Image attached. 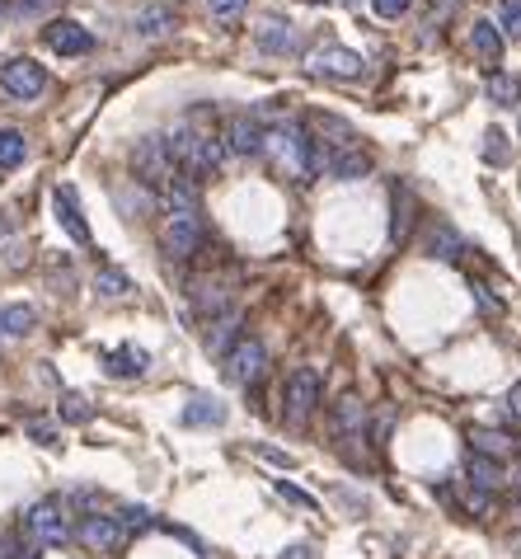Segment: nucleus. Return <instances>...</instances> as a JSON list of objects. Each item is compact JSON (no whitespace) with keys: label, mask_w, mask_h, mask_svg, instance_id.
I'll return each instance as SVG.
<instances>
[{"label":"nucleus","mask_w":521,"mask_h":559,"mask_svg":"<svg viewBox=\"0 0 521 559\" xmlns=\"http://www.w3.org/2000/svg\"><path fill=\"white\" fill-rule=\"evenodd\" d=\"M263 151H268L277 170L287 174V179H296V184L320 179V156H315V141H310V132H301L296 123L263 132Z\"/></svg>","instance_id":"nucleus-1"},{"label":"nucleus","mask_w":521,"mask_h":559,"mask_svg":"<svg viewBox=\"0 0 521 559\" xmlns=\"http://www.w3.org/2000/svg\"><path fill=\"white\" fill-rule=\"evenodd\" d=\"M324 400V376L320 367H296V372H287V381H282V414L292 423H306L315 409H320Z\"/></svg>","instance_id":"nucleus-2"},{"label":"nucleus","mask_w":521,"mask_h":559,"mask_svg":"<svg viewBox=\"0 0 521 559\" xmlns=\"http://www.w3.org/2000/svg\"><path fill=\"white\" fill-rule=\"evenodd\" d=\"M202 240H207V231H202L198 207H169L165 231H160V245H165L169 259H193L202 249Z\"/></svg>","instance_id":"nucleus-3"},{"label":"nucleus","mask_w":521,"mask_h":559,"mask_svg":"<svg viewBox=\"0 0 521 559\" xmlns=\"http://www.w3.org/2000/svg\"><path fill=\"white\" fill-rule=\"evenodd\" d=\"M263 367H268V348H263L259 339L240 334V339L226 348V376L235 381V386H259Z\"/></svg>","instance_id":"nucleus-4"},{"label":"nucleus","mask_w":521,"mask_h":559,"mask_svg":"<svg viewBox=\"0 0 521 559\" xmlns=\"http://www.w3.org/2000/svg\"><path fill=\"white\" fill-rule=\"evenodd\" d=\"M24 527H29V541H38V545H66L71 541V522H66L62 498L33 503L29 517H24Z\"/></svg>","instance_id":"nucleus-5"},{"label":"nucleus","mask_w":521,"mask_h":559,"mask_svg":"<svg viewBox=\"0 0 521 559\" xmlns=\"http://www.w3.org/2000/svg\"><path fill=\"white\" fill-rule=\"evenodd\" d=\"M132 165H137V174L146 179V184H169V179L179 174L174 151H169L165 137H141L137 151H132Z\"/></svg>","instance_id":"nucleus-6"},{"label":"nucleus","mask_w":521,"mask_h":559,"mask_svg":"<svg viewBox=\"0 0 521 559\" xmlns=\"http://www.w3.org/2000/svg\"><path fill=\"white\" fill-rule=\"evenodd\" d=\"M0 85H5L10 99H38L47 90V71L33 57H10L0 66Z\"/></svg>","instance_id":"nucleus-7"},{"label":"nucleus","mask_w":521,"mask_h":559,"mask_svg":"<svg viewBox=\"0 0 521 559\" xmlns=\"http://www.w3.org/2000/svg\"><path fill=\"white\" fill-rule=\"evenodd\" d=\"M80 541L90 545V550H99V555H118V550H127L132 531H127L123 522H118V517L90 513L85 522H80Z\"/></svg>","instance_id":"nucleus-8"},{"label":"nucleus","mask_w":521,"mask_h":559,"mask_svg":"<svg viewBox=\"0 0 521 559\" xmlns=\"http://www.w3.org/2000/svg\"><path fill=\"white\" fill-rule=\"evenodd\" d=\"M310 71L315 76H334V80H357L367 71V62L357 57L353 47H338V43H324L310 52Z\"/></svg>","instance_id":"nucleus-9"},{"label":"nucleus","mask_w":521,"mask_h":559,"mask_svg":"<svg viewBox=\"0 0 521 559\" xmlns=\"http://www.w3.org/2000/svg\"><path fill=\"white\" fill-rule=\"evenodd\" d=\"M43 43L52 47V52H62V57H85L94 47V33L85 29V24H76V19H52L43 29Z\"/></svg>","instance_id":"nucleus-10"},{"label":"nucleus","mask_w":521,"mask_h":559,"mask_svg":"<svg viewBox=\"0 0 521 559\" xmlns=\"http://www.w3.org/2000/svg\"><path fill=\"white\" fill-rule=\"evenodd\" d=\"M52 212H57L62 231L71 235L76 245H90V226H85V212H80V202H76V188H71V184L52 188Z\"/></svg>","instance_id":"nucleus-11"},{"label":"nucleus","mask_w":521,"mask_h":559,"mask_svg":"<svg viewBox=\"0 0 521 559\" xmlns=\"http://www.w3.org/2000/svg\"><path fill=\"white\" fill-rule=\"evenodd\" d=\"M226 151H235V156H259L263 151V127L249 118V113H235L226 123Z\"/></svg>","instance_id":"nucleus-12"},{"label":"nucleus","mask_w":521,"mask_h":559,"mask_svg":"<svg viewBox=\"0 0 521 559\" xmlns=\"http://www.w3.org/2000/svg\"><path fill=\"white\" fill-rule=\"evenodd\" d=\"M151 367V353L137 348V343H123V348H108L104 353V372L118 376V381H132V376H146Z\"/></svg>","instance_id":"nucleus-13"},{"label":"nucleus","mask_w":521,"mask_h":559,"mask_svg":"<svg viewBox=\"0 0 521 559\" xmlns=\"http://www.w3.org/2000/svg\"><path fill=\"white\" fill-rule=\"evenodd\" d=\"M320 174H329V179H343V184H353V179L371 174V156L362 151V146H353V151H338V156H324L320 160Z\"/></svg>","instance_id":"nucleus-14"},{"label":"nucleus","mask_w":521,"mask_h":559,"mask_svg":"<svg viewBox=\"0 0 521 559\" xmlns=\"http://www.w3.org/2000/svg\"><path fill=\"white\" fill-rule=\"evenodd\" d=\"M230 419V409L221 400H212V395H198V400L184 404V414H179V423L184 428H221V423Z\"/></svg>","instance_id":"nucleus-15"},{"label":"nucleus","mask_w":521,"mask_h":559,"mask_svg":"<svg viewBox=\"0 0 521 559\" xmlns=\"http://www.w3.org/2000/svg\"><path fill=\"white\" fill-rule=\"evenodd\" d=\"M362 428H367V404L357 400V395H343V400L334 404V433L343 437V442H357Z\"/></svg>","instance_id":"nucleus-16"},{"label":"nucleus","mask_w":521,"mask_h":559,"mask_svg":"<svg viewBox=\"0 0 521 559\" xmlns=\"http://www.w3.org/2000/svg\"><path fill=\"white\" fill-rule=\"evenodd\" d=\"M470 47H475L479 62L498 66L503 62V29H498L493 19H475V29H470Z\"/></svg>","instance_id":"nucleus-17"},{"label":"nucleus","mask_w":521,"mask_h":559,"mask_svg":"<svg viewBox=\"0 0 521 559\" xmlns=\"http://www.w3.org/2000/svg\"><path fill=\"white\" fill-rule=\"evenodd\" d=\"M465 480H470V489H484V494H493V489L507 480V475H503V461H489V456H475V451H470V461H465Z\"/></svg>","instance_id":"nucleus-18"},{"label":"nucleus","mask_w":521,"mask_h":559,"mask_svg":"<svg viewBox=\"0 0 521 559\" xmlns=\"http://www.w3.org/2000/svg\"><path fill=\"white\" fill-rule=\"evenodd\" d=\"M470 447H475V456L503 461V456H512V451H517V437L493 433V428H470Z\"/></svg>","instance_id":"nucleus-19"},{"label":"nucleus","mask_w":521,"mask_h":559,"mask_svg":"<svg viewBox=\"0 0 521 559\" xmlns=\"http://www.w3.org/2000/svg\"><path fill=\"white\" fill-rule=\"evenodd\" d=\"M38 325L33 306H0V339H29Z\"/></svg>","instance_id":"nucleus-20"},{"label":"nucleus","mask_w":521,"mask_h":559,"mask_svg":"<svg viewBox=\"0 0 521 559\" xmlns=\"http://www.w3.org/2000/svg\"><path fill=\"white\" fill-rule=\"evenodd\" d=\"M296 43H301V38H296V29H292V24H282V19H268V24L259 29V47H263V52L287 57V52H296Z\"/></svg>","instance_id":"nucleus-21"},{"label":"nucleus","mask_w":521,"mask_h":559,"mask_svg":"<svg viewBox=\"0 0 521 559\" xmlns=\"http://www.w3.org/2000/svg\"><path fill=\"white\" fill-rule=\"evenodd\" d=\"M24 156H29V141H24V132H15V127H0V170H19V165H24Z\"/></svg>","instance_id":"nucleus-22"},{"label":"nucleus","mask_w":521,"mask_h":559,"mask_svg":"<svg viewBox=\"0 0 521 559\" xmlns=\"http://www.w3.org/2000/svg\"><path fill=\"white\" fill-rule=\"evenodd\" d=\"M484 90H489V99L498 104V109H512V104L521 99V76H507V71H493Z\"/></svg>","instance_id":"nucleus-23"},{"label":"nucleus","mask_w":521,"mask_h":559,"mask_svg":"<svg viewBox=\"0 0 521 559\" xmlns=\"http://www.w3.org/2000/svg\"><path fill=\"white\" fill-rule=\"evenodd\" d=\"M428 254L432 259H456L460 254V235L451 226H432L428 231Z\"/></svg>","instance_id":"nucleus-24"},{"label":"nucleus","mask_w":521,"mask_h":559,"mask_svg":"<svg viewBox=\"0 0 521 559\" xmlns=\"http://www.w3.org/2000/svg\"><path fill=\"white\" fill-rule=\"evenodd\" d=\"M94 287L104 296H127L132 292V278H127L123 268H99V273H94Z\"/></svg>","instance_id":"nucleus-25"},{"label":"nucleus","mask_w":521,"mask_h":559,"mask_svg":"<svg viewBox=\"0 0 521 559\" xmlns=\"http://www.w3.org/2000/svg\"><path fill=\"white\" fill-rule=\"evenodd\" d=\"M57 414H62V423H90V400H85L80 390H66L62 404H57Z\"/></svg>","instance_id":"nucleus-26"},{"label":"nucleus","mask_w":521,"mask_h":559,"mask_svg":"<svg viewBox=\"0 0 521 559\" xmlns=\"http://www.w3.org/2000/svg\"><path fill=\"white\" fill-rule=\"evenodd\" d=\"M137 29L146 33V38H160V33L174 29V15H165V10H141V15H137Z\"/></svg>","instance_id":"nucleus-27"},{"label":"nucleus","mask_w":521,"mask_h":559,"mask_svg":"<svg viewBox=\"0 0 521 559\" xmlns=\"http://www.w3.org/2000/svg\"><path fill=\"white\" fill-rule=\"evenodd\" d=\"M484 160H489V165H507V160H512L507 137L498 132V127H489V132H484Z\"/></svg>","instance_id":"nucleus-28"},{"label":"nucleus","mask_w":521,"mask_h":559,"mask_svg":"<svg viewBox=\"0 0 521 559\" xmlns=\"http://www.w3.org/2000/svg\"><path fill=\"white\" fill-rule=\"evenodd\" d=\"M235 339V315H226V320H216L212 334H207V343H212V353H221L226 358V343Z\"/></svg>","instance_id":"nucleus-29"},{"label":"nucleus","mask_w":521,"mask_h":559,"mask_svg":"<svg viewBox=\"0 0 521 559\" xmlns=\"http://www.w3.org/2000/svg\"><path fill=\"white\" fill-rule=\"evenodd\" d=\"M498 29L521 38V0H498Z\"/></svg>","instance_id":"nucleus-30"},{"label":"nucleus","mask_w":521,"mask_h":559,"mask_svg":"<svg viewBox=\"0 0 521 559\" xmlns=\"http://www.w3.org/2000/svg\"><path fill=\"white\" fill-rule=\"evenodd\" d=\"M118 522H123L127 531H151L155 527V517L146 513V508H123V513H118Z\"/></svg>","instance_id":"nucleus-31"},{"label":"nucleus","mask_w":521,"mask_h":559,"mask_svg":"<svg viewBox=\"0 0 521 559\" xmlns=\"http://www.w3.org/2000/svg\"><path fill=\"white\" fill-rule=\"evenodd\" d=\"M409 5H414V0H371V10H376L381 19H399V15H409Z\"/></svg>","instance_id":"nucleus-32"},{"label":"nucleus","mask_w":521,"mask_h":559,"mask_svg":"<svg viewBox=\"0 0 521 559\" xmlns=\"http://www.w3.org/2000/svg\"><path fill=\"white\" fill-rule=\"evenodd\" d=\"M245 10V0H207V15H216V19H235Z\"/></svg>","instance_id":"nucleus-33"},{"label":"nucleus","mask_w":521,"mask_h":559,"mask_svg":"<svg viewBox=\"0 0 521 559\" xmlns=\"http://www.w3.org/2000/svg\"><path fill=\"white\" fill-rule=\"evenodd\" d=\"M277 494L287 498V503H301V508H315V498H310V494H301V489H296V484H287V480H277Z\"/></svg>","instance_id":"nucleus-34"},{"label":"nucleus","mask_w":521,"mask_h":559,"mask_svg":"<svg viewBox=\"0 0 521 559\" xmlns=\"http://www.w3.org/2000/svg\"><path fill=\"white\" fill-rule=\"evenodd\" d=\"M29 437L33 442H43V447H57V433H52L47 423H29Z\"/></svg>","instance_id":"nucleus-35"},{"label":"nucleus","mask_w":521,"mask_h":559,"mask_svg":"<svg viewBox=\"0 0 521 559\" xmlns=\"http://www.w3.org/2000/svg\"><path fill=\"white\" fill-rule=\"evenodd\" d=\"M507 414H512V419H521V381L507 390Z\"/></svg>","instance_id":"nucleus-36"},{"label":"nucleus","mask_w":521,"mask_h":559,"mask_svg":"<svg viewBox=\"0 0 521 559\" xmlns=\"http://www.w3.org/2000/svg\"><path fill=\"white\" fill-rule=\"evenodd\" d=\"M277 559H315V550L310 545H292V550H282Z\"/></svg>","instance_id":"nucleus-37"},{"label":"nucleus","mask_w":521,"mask_h":559,"mask_svg":"<svg viewBox=\"0 0 521 559\" xmlns=\"http://www.w3.org/2000/svg\"><path fill=\"white\" fill-rule=\"evenodd\" d=\"M0 15H5V10H0Z\"/></svg>","instance_id":"nucleus-38"}]
</instances>
